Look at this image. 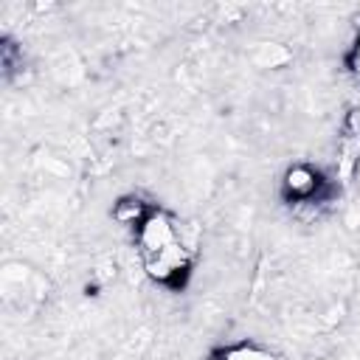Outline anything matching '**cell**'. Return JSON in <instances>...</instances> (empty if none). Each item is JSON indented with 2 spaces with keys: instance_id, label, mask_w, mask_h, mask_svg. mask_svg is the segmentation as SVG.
I'll use <instances>...</instances> for the list:
<instances>
[{
  "instance_id": "1",
  "label": "cell",
  "mask_w": 360,
  "mask_h": 360,
  "mask_svg": "<svg viewBox=\"0 0 360 360\" xmlns=\"http://www.w3.org/2000/svg\"><path fill=\"white\" fill-rule=\"evenodd\" d=\"M132 239L138 248L141 267L152 284L172 292H180L188 284L194 273V253L183 239L180 222L169 211L155 208L132 233Z\"/></svg>"
},
{
  "instance_id": "2",
  "label": "cell",
  "mask_w": 360,
  "mask_h": 360,
  "mask_svg": "<svg viewBox=\"0 0 360 360\" xmlns=\"http://www.w3.org/2000/svg\"><path fill=\"white\" fill-rule=\"evenodd\" d=\"M329 194H332V186H329L326 174L307 160L287 166L281 174V197L295 208L323 205L329 200Z\"/></svg>"
},
{
  "instance_id": "3",
  "label": "cell",
  "mask_w": 360,
  "mask_h": 360,
  "mask_svg": "<svg viewBox=\"0 0 360 360\" xmlns=\"http://www.w3.org/2000/svg\"><path fill=\"white\" fill-rule=\"evenodd\" d=\"M158 205H152L146 197H141V194H124V197H118L115 202H112V219L121 225V228H127V231H138L141 225H143V219L155 211Z\"/></svg>"
},
{
  "instance_id": "6",
  "label": "cell",
  "mask_w": 360,
  "mask_h": 360,
  "mask_svg": "<svg viewBox=\"0 0 360 360\" xmlns=\"http://www.w3.org/2000/svg\"><path fill=\"white\" fill-rule=\"evenodd\" d=\"M343 65L354 79H360V25L354 28V37H352V45H349V51L343 56Z\"/></svg>"
},
{
  "instance_id": "5",
  "label": "cell",
  "mask_w": 360,
  "mask_h": 360,
  "mask_svg": "<svg viewBox=\"0 0 360 360\" xmlns=\"http://www.w3.org/2000/svg\"><path fill=\"white\" fill-rule=\"evenodd\" d=\"M253 62L259 68H270V70H278L284 65L292 62V53L287 45L281 42H256V51H253Z\"/></svg>"
},
{
  "instance_id": "4",
  "label": "cell",
  "mask_w": 360,
  "mask_h": 360,
  "mask_svg": "<svg viewBox=\"0 0 360 360\" xmlns=\"http://www.w3.org/2000/svg\"><path fill=\"white\" fill-rule=\"evenodd\" d=\"M208 360H281V357L256 340H239V343H228L217 349Z\"/></svg>"
}]
</instances>
